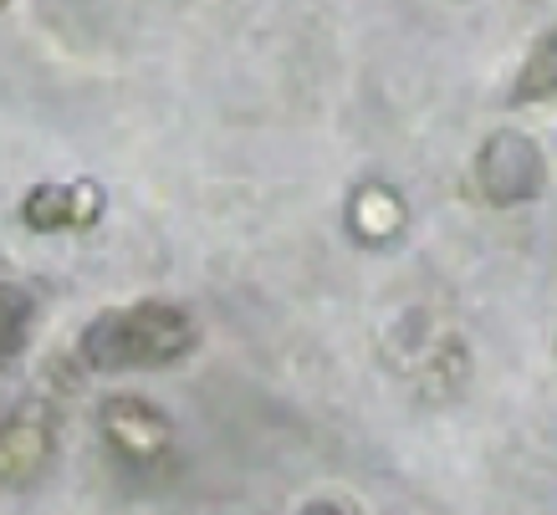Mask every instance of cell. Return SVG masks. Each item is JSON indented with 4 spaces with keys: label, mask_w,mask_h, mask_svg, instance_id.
Instances as JSON below:
<instances>
[{
    "label": "cell",
    "mask_w": 557,
    "mask_h": 515,
    "mask_svg": "<svg viewBox=\"0 0 557 515\" xmlns=\"http://www.w3.org/2000/svg\"><path fill=\"white\" fill-rule=\"evenodd\" d=\"M195 348V327L185 322V312L144 301L128 312L98 316L83 332V363L98 373H123V367H153L174 363Z\"/></svg>",
    "instance_id": "1"
},
{
    "label": "cell",
    "mask_w": 557,
    "mask_h": 515,
    "mask_svg": "<svg viewBox=\"0 0 557 515\" xmlns=\"http://www.w3.org/2000/svg\"><path fill=\"white\" fill-rule=\"evenodd\" d=\"M475 179L491 204H522L542 189V153L522 134H496L475 159Z\"/></svg>",
    "instance_id": "2"
},
{
    "label": "cell",
    "mask_w": 557,
    "mask_h": 515,
    "mask_svg": "<svg viewBox=\"0 0 557 515\" xmlns=\"http://www.w3.org/2000/svg\"><path fill=\"white\" fill-rule=\"evenodd\" d=\"M47 429L36 418H11L0 424V485H26L36 469L47 465Z\"/></svg>",
    "instance_id": "3"
},
{
    "label": "cell",
    "mask_w": 557,
    "mask_h": 515,
    "mask_svg": "<svg viewBox=\"0 0 557 515\" xmlns=\"http://www.w3.org/2000/svg\"><path fill=\"white\" fill-rule=\"evenodd\" d=\"M98 215V189L83 184V189H36L32 200H26V225L32 230H67V225H87V219Z\"/></svg>",
    "instance_id": "4"
},
{
    "label": "cell",
    "mask_w": 557,
    "mask_h": 515,
    "mask_svg": "<svg viewBox=\"0 0 557 515\" xmlns=\"http://www.w3.org/2000/svg\"><path fill=\"white\" fill-rule=\"evenodd\" d=\"M511 98L517 102L557 98V26L542 36L537 47H532V56L522 62V72H517V92H511Z\"/></svg>",
    "instance_id": "5"
},
{
    "label": "cell",
    "mask_w": 557,
    "mask_h": 515,
    "mask_svg": "<svg viewBox=\"0 0 557 515\" xmlns=\"http://www.w3.org/2000/svg\"><path fill=\"white\" fill-rule=\"evenodd\" d=\"M108 434H113V444H123L128 454H153L159 444V418L149 409H138V403H113L108 409Z\"/></svg>",
    "instance_id": "6"
},
{
    "label": "cell",
    "mask_w": 557,
    "mask_h": 515,
    "mask_svg": "<svg viewBox=\"0 0 557 515\" xmlns=\"http://www.w3.org/2000/svg\"><path fill=\"white\" fill-rule=\"evenodd\" d=\"M26 327H32V301L21 297L16 286H0V363L21 352Z\"/></svg>",
    "instance_id": "7"
},
{
    "label": "cell",
    "mask_w": 557,
    "mask_h": 515,
    "mask_svg": "<svg viewBox=\"0 0 557 515\" xmlns=\"http://www.w3.org/2000/svg\"><path fill=\"white\" fill-rule=\"evenodd\" d=\"M307 515H348V511H343V505H312Z\"/></svg>",
    "instance_id": "8"
},
{
    "label": "cell",
    "mask_w": 557,
    "mask_h": 515,
    "mask_svg": "<svg viewBox=\"0 0 557 515\" xmlns=\"http://www.w3.org/2000/svg\"><path fill=\"white\" fill-rule=\"evenodd\" d=\"M0 5H5V0H0Z\"/></svg>",
    "instance_id": "9"
}]
</instances>
